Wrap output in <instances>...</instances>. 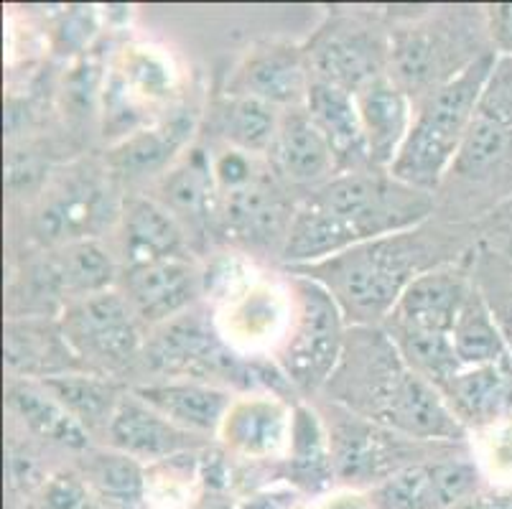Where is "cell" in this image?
I'll return each mask as SVG.
<instances>
[{"mask_svg":"<svg viewBox=\"0 0 512 509\" xmlns=\"http://www.w3.org/2000/svg\"><path fill=\"white\" fill-rule=\"evenodd\" d=\"M451 342H454V352L462 367H484V364H497L510 359L505 339H502L500 329L495 324V316H492L490 306L484 303L477 286L472 288L462 314L456 319Z\"/></svg>","mask_w":512,"mask_h":509,"instance_id":"35","label":"cell"},{"mask_svg":"<svg viewBox=\"0 0 512 509\" xmlns=\"http://www.w3.org/2000/svg\"><path fill=\"white\" fill-rule=\"evenodd\" d=\"M296 207L286 202L271 179L260 176L245 189L222 199V227L227 237L250 250H283Z\"/></svg>","mask_w":512,"mask_h":509,"instance_id":"18","label":"cell"},{"mask_svg":"<svg viewBox=\"0 0 512 509\" xmlns=\"http://www.w3.org/2000/svg\"><path fill=\"white\" fill-rule=\"evenodd\" d=\"M479 230H482L479 240L495 252H500L507 263H512V199H507L505 204L492 209L487 217H482Z\"/></svg>","mask_w":512,"mask_h":509,"instance_id":"44","label":"cell"},{"mask_svg":"<svg viewBox=\"0 0 512 509\" xmlns=\"http://www.w3.org/2000/svg\"><path fill=\"white\" fill-rule=\"evenodd\" d=\"M472 255L474 247L464 258L439 265L434 270H426L418 278H413L411 286L403 291L400 301L395 303L393 314L385 321L451 336L456 319L462 314L464 303H467L469 293L474 288Z\"/></svg>","mask_w":512,"mask_h":509,"instance_id":"13","label":"cell"},{"mask_svg":"<svg viewBox=\"0 0 512 509\" xmlns=\"http://www.w3.org/2000/svg\"><path fill=\"white\" fill-rule=\"evenodd\" d=\"M332 448L321 415L304 403L293 405L288 443V482L306 492H321L334 482Z\"/></svg>","mask_w":512,"mask_h":509,"instance_id":"31","label":"cell"},{"mask_svg":"<svg viewBox=\"0 0 512 509\" xmlns=\"http://www.w3.org/2000/svg\"><path fill=\"white\" fill-rule=\"evenodd\" d=\"M309 199L342 217L360 242L416 230L436 209L434 194L413 189L388 171L339 174L311 191Z\"/></svg>","mask_w":512,"mask_h":509,"instance_id":"7","label":"cell"},{"mask_svg":"<svg viewBox=\"0 0 512 509\" xmlns=\"http://www.w3.org/2000/svg\"><path fill=\"white\" fill-rule=\"evenodd\" d=\"M141 357L148 370L169 380L204 382L225 390H258L250 359H242L197 311H186L156 326Z\"/></svg>","mask_w":512,"mask_h":509,"instance_id":"8","label":"cell"},{"mask_svg":"<svg viewBox=\"0 0 512 509\" xmlns=\"http://www.w3.org/2000/svg\"><path fill=\"white\" fill-rule=\"evenodd\" d=\"M8 405L34 436L59 443L72 451H87L92 433L64 405L51 398L41 385L13 382L8 387Z\"/></svg>","mask_w":512,"mask_h":509,"instance_id":"32","label":"cell"},{"mask_svg":"<svg viewBox=\"0 0 512 509\" xmlns=\"http://www.w3.org/2000/svg\"><path fill=\"white\" fill-rule=\"evenodd\" d=\"M332 408L334 418L327 423L332 466L334 476L347 489L377 487L395 471L418 464V461L434 459L428 454V448L444 446V443H426L400 436L334 403Z\"/></svg>","mask_w":512,"mask_h":509,"instance_id":"9","label":"cell"},{"mask_svg":"<svg viewBox=\"0 0 512 509\" xmlns=\"http://www.w3.org/2000/svg\"><path fill=\"white\" fill-rule=\"evenodd\" d=\"M194 125H197V115L192 110H179L161 123L146 125V128L120 140L107 156V166L113 168L115 174L128 176V179L158 174L189 143Z\"/></svg>","mask_w":512,"mask_h":509,"instance_id":"26","label":"cell"},{"mask_svg":"<svg viewBox=\"0 0 512 509\" xmlns=\"http://www.w3.org/2000/svg\"><path fill=\"white\" fill-rule=\"evenodd\" d=\"M39 385L59 405H64L90 433H107L115 408L123 398L113 382L100 380V375H90V372H67V375L46 377V380H39Z\"/></svg>","mask_w":512,"mask_h":509,"instance_id":"33","label":"cell"},{"mask_svg":"<svg viewBox=\"0 0 512 509\" xmlns=\"http://www.w3.org/2000/svg\"><path fill=\"white\" fill-rule=\"evenodd\" d=\"M500 51H487L416 105L411 133L388 174L413 189L436 194L449 176L477 102L490 82Z\"/></svg>","mask_w":512,"mask_h":509,"instance_id":"3","label":"cell"},{"mask_svg":"<svg viewBox=\"0 0 512 509\" xmlns=\"http://www.w3.org/2000/svg\"><path fill=\"white\" fill-rule=\"evenodd\" d=\"M250 283H253V278H250L248 263L237 255H230V252L214 258L202 270V293L222 303H230L232 298L240 296Z\"/></svg>","mask_w":512,"mask_h":509,"instance_id":"41","label":"cell"},{"mask_svg":"<svg viewBox=\"0 0 512 509\" xmlns=\"http://www.w3.org/2000/svg\"><path fill=\"white\" fill-rule=\"evenodd\" d=\"M217 125L230 148L258 156L271 153L281 125V112L258 97L230 95L217 110Z\"/></svg>","mask_w":512,"mask_h":509,"instance_id":"34","label":"cell"},{"mask_svg":"<svg viewBox=\"0 0 512 509\" xmlns=\"http://www.w3.org/2000/svg\"><path fill=\"white\" fill-rule=\"evenodd\" d=\"M39 293H49V298L67 296L87 298L95 293L110 291L115 283V263L110 252L97 240L69 242L54 258L46 260L36 270Z\"/></svg>","mask_w":512,"mask_h":509,"instance_id":"27","label":"cell"},{"mask_svg":"<svg viewBox=\"0 0 512 509\" xmlns=\"http://www.w3.org/2000/svg\"><path fill=\"white\" fill-rule=\"evenodd\" d=\"M291 314L288 293L253 280L240 296L222 306L220 336L230 347H265L281 344Z\"/></svg>","mask_w":512,"mask_h":509,"instance_id":"25","label":"cell"},{"mask_svg":"<svg viewBox=\"0 0 512 509\" xmlns=\"http://www.w3.org/2000/svg\"><path fill=\"white\" fill-rule=\"evenodd\" d=\"M138 316L118 291H102L79 298L64 308L59 326L77 354L92 370H123L143 354Z\"/></svg>","mask_w":512,"mask_h":509,"instance_id":"10","label":"cell"},{"mask_svg":"<svg viewBox=\"0 0 512 509\" xmlns=\"http://www.w3.org/2000/svg\"><path fill=\"white\" fill-rule=\"evenodd\" d=\"M293 408L273 395L235 398L222 420L220 438L232 454L245 459H276L288 454Z\"/></svg>","mask_w":512,"mask_h":509,"instance_id":"19","label":"cell"},{"mask_svg":"<svg viewBox=\"0 0 512 509\" xmlns=\"http://www.w3.org/2000/svg\"><path fill=\"white\" fill-rule=\"evenodd\" d=\"M441 395L464 428L490 431L512 420V359L484 367H462Z\"/></svg>","mask_w":512,"mask_h":509,"instance_id":"20","label":"cell"},{"mask_svg":"<svg viewBox=\"0 0 512 509\" xmlns=\"http://www.w3.org/2000/svg\"><path fill=\"white\" fill-rule=\"evenodd\" d=\"M271 161L278 176L291 184L324 186L337 176L332 148L327 138L316 128L306 107H291L281 112V125L273 140Z\"/></svg>","mask_w":512,"mask_h":509,"instance_id":"22","label":"cell"},{"mask_svg":"<svg viewBox=\"0 0 512 509\" xmlns=\"http://www.w3.org/2000/svg\"><path fill=\"white\" fill-rule=\"evenodd\" d=\"M85 479L102 497L125 504V507L146 499L148 471H143L141 461L120 451H95L87 456Z\"/></svg>","mask_w":512,"mask_h":509,"instance_id":"39","label":"cell"},{"mask_svg":"<svg viewBox=\"0 0 512 509\" xmlns=\"http://www.w3.org/2000/svg\"><path fill=\"white\" fill-rule=\"evenodd\" d=\"M113 191L97 174H72L59 181L41 209L36 212L34 230L44 242L92 240L107 224L120 217Z\"/></svg>","mask_w":512,"mask_h":509,"instance_id":"12","label":"cell"},{"mask_svg":"<svg viewBox=\"0 0 512 509\" xmlns=\"http://www.w3.org/2000/svg\"><path fill=\"white\" fill-rule=\"evenodd\" d=\"M482 217L512 199V56L500 54L449 176Z\"/></svg>","mask_w":512,"mask_h":509,"instance_id":"4","label":"cell"},{"mask_svg":"<svg viewBox=\"0 0 512 509\" xmlns=\"http://www.w3.org/2000/svg\"><path fill=\"white\" fill-rule=\"evenodd\" d=\"M367 497L372 509H446L436 476V459L395 471L383 484L372 487Z\"/></svg>","mask_w":512,"mask_h":509,"instance_id":"37","label":"cell"},{"mask_svg":"<svg viewBox=\"0 0 512 509\" xmlns=\"http://www.w3.org/2000/svg\"><path fill=\"white\" fill-rule=\"evenodd\" d=\"M212 174L222 196L235 194V191L245 189L263 176L258 174L255 158L245 151H237V148H227L220 156L212 158Z\"/></svg>","mask_w":512,"mask_h":509,"instance_id":"43","label":"cell"},{"mask_svg":"<svg viewBox=\"0 0 512 509\" xmlns=\"http://www.w3.org/2000/svg\"><path fill=\"white\" fill-rule=\"evenodd\" d=\"M472 280L477 291L482 293L484 303L490 306L512 359V263H507L500 252L477 240L472 255Z\"/></svg>","mask_w":512,"mask_h":509,"instance_id":"38","label":"cell"},{"mask_svg":"<svg viewBox=\"0 0 512 509\" xmlns=\"http://www.w3.org/2000/svg\"><path fill=\"white\" fill-rule=\"evenodd\" d=\"M6 362L13 372L36 380L79 370V359L62 334V326L41 319L8 321Z\"/></svg>","mask_w":512,"mask_h":509,"instance_id":"28","label":"cell"},{"mask_svg":"<svg viewBox=\"0 0 512 509\" xmlns=\"http://www.w3.org/2000/svg\"><path fill=\"white\" fill-rule=\"evenodd\" d=\"M133 392L166 420H171L174 426L194 433V436L220 433L222 420H225L230 405L235 403L232 392L225 387L192 380L148 382Z\"/></svg>","mask_w":512,"mask_h":509,"instance_id":"23","label":"cell"},{"mask_svg":"<svg viewBox=\"0 0 512 509\" xmlns=\"http://www.w3.org/2000/svg\"><path fill=\"white\" fill-rule=\"evenodd\" d=\"M426 235L421 224L416 230L360 242L324 263L291 268V273L327 288L349 326H383L413 278L451 263V255L462 258L474 247H446L444 235L431 242Z\"/></svg>","mask_w":512,"mask_h":509,"instance_id":"2","label":"cell"},{"mask_svg":"<svg viewBox=\"0 0 512 509\" xmlns=\"http://www.w3.org/2000/svg\"><path fill=\"white\" fill-rule=\"evenodd\" d=\"M383 329L398 347L400 357L406 359L408 367L426 377L431 385L441 387L462 370V362L454 352V342L446 334H434V331L411 329V326H400L393 321H385Z\"/></svg>","mask_w":512,"mask_h":509,"instance_id":"36","label":"cell"},{"mask_svg":"<svg viewBox=\"0 0 512 509\" xmlns=\"http://www.w3.org/2000/svg\"><path fill=\"white\" fill-rule=\"evenodd\" d=\"M105 436L113 451L138 461H166L204 446V441H199L202 436L181 431L158 410L143 403L136 392L120 398Z\"/></svg>","mask_w":512,"mask_h":509,"instance_id":"16","label":"cell"},{"mask_svg":"<svg viewBox=\"0 0 512 509\" xmlns=\"http://www.w3.org/2000/svg\"><path fill=\"white\" fill-rule=\"evenodd\" d=\"M304 107L332 148L337 176L375 171L370 163V153H367L365 130H362L360 112H357L352 92L321 82V79H311Z\"/></svg>","mask_w":512,"mask_h":509,"instance_id":"21","label":"cell"},{"mask_svg":"<svg viewBox=\"0 0 512 509\" xmlns=\"http://www.w3.org/2000/svg\"><path fill=\"white\" fill-rule=\"evenodd\" d=\"M120 222H123L125 268L189 258L184 227L161 202L133 196L123 204Z\"/></svg>","mask_w":512,"mask_h":509,"instance_id":"24","label":"cell"},{"mask_svg":"<svg viewBox=\"0 0 512 509\" xmlns=\"http://www.w3.org/2000/svg\"><path fill=\"white\" fill-rule=\"evenodd\" d=\"M311 87L309 56L291 44H265L240 64L230 95H248L273 107H304Z\"/></svg>","mask_w":512,"mask_h":509,"instance_id":"15","label":"cell"},{"mask_svg":"<svg viewBox=\"0 0 512 509\" xmlns=\"http://www.w3.org/2000/svg\"><path fill=\"white\" fill-rule=\"evenodd\" d=\"M123 283L130 308L148 326H161L192 311L202 296V270L189 258L125 268Z\"/></svg>","mask_w":512,"mask_h":509,"instance_id":"14","label":"cell"},{"mask_svg":"<svg viewBox=\"0 0 512 509\" xmlns=\"http://www.w3.org/2000/svg\"><path fill=\"white\" fill-rule=\"evenodd\" d=\"M355 105L365 130L367 153L375 171H388L411 133L416 105L390 74L372 79L355 92Z\"/></svg>","mask_w":512,"mask_h":509,"instance_id":"17","label":"cell"},{"mask_svg":"<svg viewBox=\"0 0 512 509\" xmlns=\"http://www.w3.org/2000/svg\"><path fill=\"white\" fill-rule=\"evenodd\" d=\"M490 431L492 438L487 443V454H484L487 466H490L492 474H512V420L497 428H490Z\"/></svg>","mask_w":512,"mask_h":509,"instance_id":"45","label":"cell"},{"mask_svg":"<svg viewBox=\"0 0 512 509\" xmlns=\"http://www.w3.org/2000/svg\"><path fill=\"white\" fill-rule=\"evenodd\" d=\"M125 79L133 95L138 100H164L174 87V72L171 64L158 51L146 49V46H133L125 49L120 69H115Z\"/></svg>","mask_w":512,"mask_h":509,"instance_id":"40","label":"cell"},{"mask_svg":"<svg viewBox=\"0 0 512 509\" xmlns=\"http://www.w3.org/2000/svg\"><path fill=\"white\" fill-rule=\"evenodd\" d=\"M59 36L64 39L67 46H82L85 41H90L92 31L87 28V16L85 13H69L64 26L59 28Z\"/></svg>","mask_w":512,"mask_h":509,"instance_id":"48","label":"cell"},{"mask_svg":"<svg viewBox=\"0 0 512 509\" xmlns=\"http://www.w3.org/2000/svg\"><path fill=\"white\" fill-rule=\"evenodd\" d=\"M288 298L291 314L276 347V362L301 395H314L337 370L347 319L332 293L306 275L291 273Z\"/></svg>","mask_w":512,"mask_h":509,"instance_id":"6","label":"cell"},{"mask_svg":"<svg viewBox=\"0 0 512 509\" xmlns=\"http://www.w3.org/2000/svg\"><path fill=\"white\" fill-rule=\"evenodd\" d=\"M39 509H87L90 507V484L69 471L46 476L39 487Z\"/></svg>","mask_w":512,"mask_h":509,"instance_id":"42","label":"cell"},{"mask_svg":"<svg viewBox=\"0 0 512 509\" xmlns=\"http://www.w3.org/2000/svg\"><path fill=\"white\" fill-rule=\"evenodd\" d=\"M355 245H360V240L342 217L306 199L293 212L281 260L288 265V270L304 268V265L324 263Z\"/></svg>","mask_w":512,"mask_h":509,"instance_id":"29","label":"cell"},{"mask_svg":"<svg viewBox=\"0 0 512 509\" xmlns=\"http://www.w3.org/2000/svg\"><path fill=\"white\" fill-rule=\"evenodd\" d=\"M306 56L311 79L355 95L367 82L390 72V34L360 21L329 23L311 41Z\"/></svg>","mask_w":512,"mask_h":509,"instance_id":"11","label":"cell"},{"mask_svg":"<svg viewBox=\"0 0 512 509\" xmlns=\"http://www.w3.org/2000/svg\"><path fill=\"white\" fill-rule=\"evenodd\" d=\"M316 509H372V504L370 497L360 489H344V492H334L321 499Z\"/></svg>","mask_w":512,"mask_h":509,"instance_id":"47","label":"cell"},{"mask_svg":"<svg viewBox=\"0 0 512 509\" xmlns=\"http://www.w3.org/2000/svg\"><path fill=\"white\" fill-rule=\"evenodd\" d=\"M291 509H316V507H291Z\"/></svg>","mask_w":512,"mask_h":509,"instance_id":"49","label":"cell"},{"mask_svg":"<svg viewBox=\"0 0 512 509\" xmlns=\"http://www.w3.org/2000/svg\"><path fill=\"white\" fill-rule=\"evenodd\" d=\"M490 16V31L495 49L500 54L512 56V6H492L487 11Z\"/></svg>","mask_w":512,"mask_h":509,"instance_id":"46","label":"cell"},{"mask_svg":"<svg viewBox=\"0 0 512 509\" xmlns=\"http://www.w3.org/2000/svg\"><path fill=\"white\" fill-rule=\"evenodd\" d=\"M495 51L490 16L479 8H456L434 23H416L390 34V77L413 105L451 77Z\"/></svg>","mask_w":512,"mask_h":509,"instance_id":"5","label":"cell"},{"mask_svg":"<svg viewBox=\"0 0 512 509\" xmlns=\"http://www.w3.org/2000/svg\"><path fill=\"white\" fill-rule=\"evenodd\" d=\"M324 392L339 408L400 436L426 443L467 441L469 431L439 387L408 367L383 326H349Z\"/></svg>","mask_w":512,"mask_h":509,"instance_id":"1","label":"cell"},{"mask_svg":"<svg viewBox=\"0 0 512 509\" xmlns=\"http://www.w3.org/2000/svg\"><path fill=\"white\" fill-rule=\"evenodd\" d=\"M161 199V204L179 222L189 219L199 224L220 219L222 199L214 184L212 158L202 148H192L184 158H179L161 179Z\"/></svg>","mask_w":512,"mask_h":509,"instance_id":"30","label":"cell"}]
</instances>
